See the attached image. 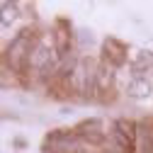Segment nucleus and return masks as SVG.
I'll use <instances>...</instances> for the list:
<instances>
[{"mask_svg":"<svg viewBox=\"0 0 153 153\" xmlns=\"http://www.w3.org/2000/svg\"><path fill=\"white\" fill-rule=\"evenodd\" d=\"M29 68H34L39 75H51L61 68V59L56 53V46H49L46 42H36L32 59H29Z\"/></svg>","mask_w":153,"mask_h":153,"instance_id":"obj_2","label":"nucleus"},{"mask_svg":"<svg viewBox=\"0 0 153 153\" xmlns=\"http://www.w3.org/2000/svg\"><path fill=\"white\" fill-rule=\"evenodd\" d=\"M126 95L131 100H146L151 97V80L146 75H134V78L126 83Z\"/></svg>","mask_w":153,"mask_h":153,"instance_id":"obj_6","label":"nucleus"},{"mask_svg":"<svg viewBox=\"0 0 153 153\" xmlns=\"http://www.w3.org/2000/svg\"><path fill=\"white\" fill-rule=\"evenodd\" d=\"M75 134H78V139H85L88 143L92 146H100L107 136H109V131L102 129V124L97 119H90V122H83L78 129H75Z\"/></svg>","mask_w":153,"mask_h":153,"instance_id":"obj_4","label":"nucleus"},{"mask_svg":"<svg viewBox=\"0 0 153 153\" xmlns=\"http://www.w3.org/2000/svg\"><path fill=\"white\" fill-rule=\"evenodd\" d=\"M105 61H109L114 68L126 63V46L119 39H114V36H107L105 39Z\"/></svg>","mask_w":153,"mask_h":153,"instance_id":"obj_5","label":"nucleus"},{"mask_svg":"<svg viewBox=\"0 0 153 153\" xmlns=\"http://www.w3.org/2000/svg\"><path fill=\"white\" fill-rule=\"evenodd\" d=\"M109 148L112 153H136L139 146V124L131 119H117L109 129Z\"/></svg>","mask_w":153,"mask_h":153,"instance_id":"obj_1","label":"nucleus"},{"mask_svg":"<svg viewBox=\"0 0 153 153\" xmlns=\"http://www.w3.org/2000/svg\"><path fill=\"white\" fill-rule=\"evenodd\" d=\"M151 66H153V53H151V51H141V53L136 56V61L131 63V68L136 71V75L143 73V71H148Z\"/></svg>","mask_w":153,"mask_h":153,"instance_id":"obj_8","label":"nucleus"},{"mask_svg":"<svg viewBox=\"0 0 153 153\" xmlns=\"http://www.w3.org/2000/svg\"><path fill=\"white\" fill-rule=\"evenodd\" d=\"M139 146H141V153H153V129L139 126Z\"/></svg>","mask_w":153,"mask_h":153,"instance_id":"obj_7","label":"nucleus"},{"mask_svg":"<svg viewBox=\"0 0 153 153\" xmlns=\"http://www.w3.org/2000/svg\"><path fill=\"white\" fill-rule=\"evenodd\" d=\"M32 51H34V44H32V34L29 32H22V34H17L15 39L10 42L7 46V61L12 66V71H25L29 66V59H32Z\"/></svg>","mask_w":153,"mask_h":153,"instance_id":"obj_3","label":"nucleus"}]
</instances>
